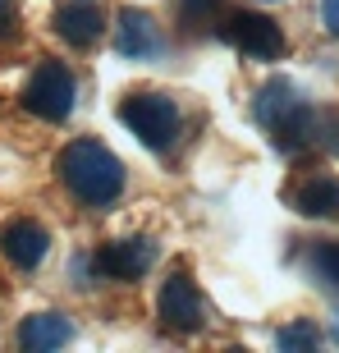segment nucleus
Masks as SVG:
<instances>
[{"label": "nucleus", "mask_w": 339, "mask_h": 353, "mask_svg": "<svg viewBox=\"0 0 339 353\" xmlns=\"http://www.w3.org/2000/svg\"><path fill=\"white\" fill-rule=\"evenodd\" d=\"M335 147H339V129H335Z\"/></svg>", "instance_id": "19"}, {"label": "nucleus", "mask_w": 339, "mask_h": 353, "mask_svg": "<svg viewBox=\"0 0 339 353\" xmlns=\"http://www.w3.org/2000/svg\"><path fill=\"white\" fill-rule=\"evenodd\" d=\"M55 32H60V41H69V46H92V41L105 32V14L96 0H65L60 10H55Z\"/></svg>", "instance_id": "10"}, {"label": "nucleus", "mask_w": 339, "mask_h": 353, "mask_svg": "<svg viewBox=\"0 0 339 353\" xmlns=\"http://www.w3.org/2000/svg\"><path fill=\"white\" fill-rule=\"evenodd\" d=\"M335 344H339V316H335Z\"/></svg>", "instance_id": "18"}, {"label": "nucleus", "mask_w": 339, "mask_h": 353, "mask_svg": "<svg viewBox=\"0 0 339 353\" xmlns=\"http://www.w3.org/2000/svg\"><path fill=\"white\" fill-rule=\"evenodd\" d=\"M119 119L152 152H161V147H170L179 138V105L170 101V97H161V92H133V97H124Z\"/></svg>", "instance_id": "3"}, {"label": "nucleus", "mask_w": 339, "mask_h": 353, "mask_svg": "<svg viewBox=\"0 0 339 353\" xmlns=\"http://www.w3.org/2000/svg\"><path fill=\"white\" fill-rule=\"evenodd\" d=\"M257 119L275 133V147L280 152H298V147L312 143V105L298 97V88L289 79H271L257 92Z\"/></svg>", "instance_id": "2"}, {"label": "nucleus", "mask_w": 339, "mask_h": 353, "mask_svg": "<svg viewBox=\"0 0 339 353\" xmlns=\"http://www.w3.org/2000/svg\"><path fill=\"white\" fill-rule=\"evenodd\" d=\"M0 252H5L14 266L32 271V266H41V257L51 252V234H46V225L32 221V216H14V221H5V230H0Z\"/></svg>", "instance_id": "6"}, {"label": "nucleus", "mask_w": 339, "mask_h": 353, "mask_svg": "<svg viewBox=\"0 0 339 353\" xmlns=\"http://www.w3.org/2000/svg\"><path fill=\"white\" fill-rule=\"evenodd\" d=\"M312 275L321 285L339 289V243H321V248L312 252Z\"/></svg>", "instance_id": "14"}, {"label": "nucleus", "mask_w": 339, "mask_h": 353, "mask_svg": "<svg viewBox=\"0 0 339 353\" xmlns=\"http://www.w3.org/2000/svg\"><path fill=\"white\" fill-rule=\"evenodd\" d=\"M152 262H156V243L152 239H119V243H105L92 266L105 280H138V275L152 271Z\"/></svg>", "instance_id": "8"}, {"label": "nucleus", "mask_w": 339, "mask_h": 353, "mask_svg": "<svg viewBox=\"0 0 339 353\" xmlns=\"http://www.w3.org/2000/svg\"><path fill=\"white\" fill-rule=\"evenodd\" d=\"M161 321L170 330H197L207 321V303H202V294L188 275H170L161 285Z\"/></svg>", "instance_id": "7"}, {"label": "nucleus", "mask_w": 339, "mask_h": 353, "mask_svg": "<svg viewBox=\"0 0 339 353\" xmlns=\"http://www.w3.org/2000/svg\"><path fill=\"white\" fill-rule=\"evenodd\" d=\"M165 37H161L156 19L147 10H119V23H115V51L129 55V60H147V55H161Z\"/></svg>", "instance_id": "9"}, {"label": "nucleus", "mask_w": 339, "mask_h": 353, "mask_svg": "<svg viewBox=\"0 0 339 353\" xmlns=\"http://www.w3.org/2000/svg\"><path fill=\"white\" fill-rule=\"evenodd\" d=\"M321 344V330L312 326V321H289V326H280V335H275V349L280 353H307Z\"/></svg>", "instance_id": "13"}, {"label": "nucleus", "mask_w": 339, "mask_h": 353, "mask_svg": "<svg viewBox=\"0 0 339 353\" xmlns=\"http://www.w3.org/2000/svg\"><path fill=\"white\" fill-rule=\"evenodd\" d=\"M225 37L234 41L243 55H252V60H280L285 55V32H280V23H271L266 14H234L229 23H225Z\"/></svg>", "instance_id": "5"}, {"label": "nucleus", "mask_w": 339, "mask_h": 353, "mask_svg": "<svg viewBox=\"0 0 339 353\" xmlns=\"http://www.w3.org/2000/svg\"><path fill=\"white\" fill-rule=\"evenodd\" d=\"M69 340H74V321H69L65 312H37L19 326V344H23L28 353H51Z\"/></svg>", "instance_id": "11"}, {"label": "nucleus", "mask_w": 339, "mask_h": 353, "mask_svg": "<svg viewBox=\"0 0 339 353\" xmlns=\"http://www.w3.org/2000/svg\"><path fill=\"white\" fill-rule=\"evenodd\" d=\"M321 23L330 37H339V0H321Z\"/></svg>", "instance_id": "16"}, {"label": "nucleus", "mask_w": 339, "mask_h": 353, "mask_svg": "<svg viewBox=\"0 0 339 353\" xmlns=\"http://www.w3.org/2000/svg\"><path fill=\"white\" fill-rule=\"evenodd\" d=\"M14 19H19L14 0H0V37H10V32H14Z\"/></svg>", "instance_id": "17"}, {"label": "nucleus", "mask_w": 339, "mask_h": 353, "mask_svg": "<svg viewBox=\"0 0 339 353\" xmlns=\"http://www.w3.org/2000/svg\"><path fill=\"white\" fill-rule=\"evenodd\" d=\"M294 207H298L302 216H321V221L339 216V179L335 174H312V179H302L298 193H294Z\"/></svg>", "instance_id": "12"}, {"label": "nucleus", "mask_w": 339, "mask_h": 353, "mask_svg": "<svg viewBox=\"0 0 339 353\" xmlns=\"http://www.w3.org/2000/svg\"><path fill=\"white\" fill-rule=\"evenodd\" d=\"M74 101H79V83H74V74H69L60 60H46V65L32 69V79H28V88H23V105L37 119L60 124V119L74 115Z\"/></svg>", "instance_id": "4"}, {"label": "nucleus", "mask_w": 339, "mask_h": 353, "mask_svg": "<svg viewBox=\"0 0 339 353\" xmlns=\"http://www.w3.org/2000/svg\"><path fill=\"white\" fill-rule=\"evenodd\" d=\"M220 10V0H179V14H183V23H207L211 14Z\"/></svg>", "instance_id": "15"}, {"label": "nucleus", "mask_w": 339, "mask_h": 353, "mask_svg": "<svg viewBox=\"0 0 339 353\" xmlns=\"http://www.w3.org/2000/svg\"><path fill=\"white\" fill-rule=\"evenodd\" d=\"M60 179L69 183V193L79 197L83 207H110L124 193V165L105 143L96 138H74L55 161Z\"/></svg>", "instance_id": "1"}]
</instances>
